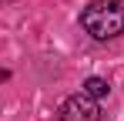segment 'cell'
<instances>
[{
  "label": "cell",
  "instance_id": "obj_3",
  "mask_svg": "<svg viewBox=\"0 0 124 121\" xmlns=\"http://www.w3.org/2000/svg\"><path fill=\"white\" fill-rule=\"evenodd\" d=\"M84 91H87L91 98H107V94H111V84L104 78H87L84 81Z\"/></svg>",
  "mask_w": 124,
  "mask_h": 121
},
{
  "label": "cell",
  "instance_id": "obj_2",
  "mask_svg": "<svg viewBox=\"0 0 124 121\" xmlns=\"http://www.w3.org/2000/svg\"><path fill=\"white\" fill-rule=\"evenodd\" d=\"M101 118V108H97V98H91L87 91L81 94H70L61 108V121H97Z\"/></svg>",
  "mask_w": 124,
  "mask_h": 121
},
{
  "label": "cell",
  "instance_id": "obj_1",
  "mask_svg": "<svg viewBox=\"0 0 124 121\" xmlns=\"http://www.w3.org/2000/svg\"><path fill=\"white\" fill-rule=\"evenodd\" d=\"M81 27L97 40H111L124 30V7L121 0H94L81 10Z\"/></svg>",
  "mask_w": 124,
  "mask_h": 121
}]
</instances>
